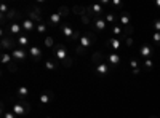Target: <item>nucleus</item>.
Segmentation results:
<instances>
[{
    "label": "nucleus",
    "instance_id": "9b49d317",
    "mask_svg": "<svg viewBox=\"0 0 160 118\" xmlns=\"http://www.w3.org/2000/svg\"><path fill=\"white\" fill-rule=\"evenodd\" d=\"M139 54L144 58V59H151V56L154 54V48L149 45V43H144L139 46Z\"/></svg>",
    "mask_w": 160,
    "mask_h": 118
},
{
    "label": "nucleus",
    "instance_id": "a878e982",
    "mask_svg": "<svg viewBox=\"0 0 160 118\" xmlns=\"http://www.w3.org/2000/svg\"><path fill=\"white\" fill-rule=\"evenodd\" d=\"M58 65H59V64H58L56 61H53V59H47V61H45V69H47V70H56Z\"/></svg>",
    "mask_w": 160,
    "mask_h": 118
},
{
    "label": "nucleus",
    "instance_id": "9d476101",
    "mask_svg": "<svg viewBox=\"0 0 160 118\" xmlns=\"http://www.w3.org/2000/svg\"><path fill=\"white\" fill-rule=\"evenodd\" d=\"M122 45H123L122 38H115V37H112V38H108V40H106V46H108V48H112L114 51L120 50V48H122Z\"/></svg>",
    "mask_w": 160,
    "mask_h": 118
},
{
    "label": "nucleus",
    "instance_id": "37998d69",
    "mask_svg": "<svg viewBox=\"0 0 160 118\" xmlns=\"http://www.w3.org/2000/svg\"><path fill=\"white\" fill-rule=\"evenodd\" d=\"M125 45H127V46H131V45H133V38H131V37H127V38H125Z\"/></svg>",
    "mask_w": 160,
    "mask_h": 118
},
{
    "label": "nucleus",
    "instance_id": "1a4fd4ad",
    "mask_svg": "<svg viewBox=\"0 0 160 118\" xmlns=\"http://www.w3.org/2000/svg\"><path fill=\"white\" fill-rule=\"evenodd\" d=\"M21 27H22V31H26L28 34H32V32H35V31H37L35 22H34V21H31L29 18H24V19H22Z\"/></svg>",
    "mask_w": 160,
    "mask_h": 118
},
{
    "label": "nucleus",
    "instance_id": "a18cd8bd",
    "mask_svg": "<svg viewBox=\"0 0 160 118\" xmlns=\"http://www.w3.org/2000/svg\"><path fill=\"white\" fill-rule=\"evenodd\" d=\"M155 7H157V8H160V0H157V2H155Z\"/></svg>",
    "mask_w": 160,
    "mask_h": 118
},
{
    "label": "nucleus",
    "instance_id": "ea45409f",
    "mask_svg": "<svg viewBox=\"0 0 160 118\" xmlns=\"http://www.w3.org/2000/svg\"><path fill=\"white\" fill-rule=\"evenodd\" d=\"M72 62H74V59H72V58L69 56L68 59H66V61L62 62V65H64V67H71V65H72Z\"/></svg>",
    "mask_w": 160,
    "mask_h": 118
},
{
    "label": "nucleus",
    "instance_id": "c756f323",
    "mask_svg": "<svg viewBox=\"0 0 160 118\" xmlns=\"http://www.w3.org/2000/svg\"><path fill=\"white\" fill-rule=\"evenodd\" d=\"M69 11H71V10H69L68 7H59L56 13H58V15H59L61 18H64V16H68V15H69Z\"/></svg>",
    "mask_w": 160,
    "mask_h": 118
},
{
    "label": "nucleus",
    "instance_id": "0eeeda50",
    "mask_svg": "<svg viewBox=\"0 0 160 118\" xmlns=\"http://www.w3.org/2000/svg\"><path fill=\"white\" fill-rule=\"evenodd\" d=\"M26 15H28V18H29L31 21H34L35 24H40V22H42V10H40V7H35V5L31 7Z\"/></svg>",
    "mask_w": 160,
    "mask_h": 118
},
{
    "label": "nucleus",
    "instance_id": "c85d7f7f",
    "mask_svg": "<svg viewBox=\"0 0 160 118\" xmlns=\"http://www.w3.org/2000/svg\"><path fill=\"white\" fill-rule=\"evenodd\" d=\"M71 11H72V13H75V15L83 16V15H87V7H74Z\"/></svg>",
    "mask_w": 160,
    "mask_h": 118
},
{
    "label": "nucleus",
    "instance_id": "c9c22d12",
    "mask_svg": "<svg viewBox=\"0 0 160 118\" xmlns=\"http://www.w3.org/2000/svg\"><path fill=\"white\" fill-rule=\"evenodd\" d=\"M152 27H154V32H160V18L152 22Z\"/></svg>",
    "mask_w": 160,
    "mask_h": 118
},
{
    "label": "nucleus",
    "instance_id": "412c9836",
    "mask_svg": "<svg viewBox=\"0 0 160 118\" xmlns=\"http://www.w3.org/2000/svg\"><path fill=\"white\" fill-rule=\"evenodd\" d=\"M93 24H95V27H96L98 31H104L106 27H108V22L104 21V18H102V16H101V18H95Z\"/></svg>",
    "mask_w": 160,
    "mask_h": 118
},
{
    "label": "nucleus",
    "instance_id": "dca6fc26",
    "mask_svg": "<svg viewBox=\"0 0 160 118\" xmlns=\"http://www.w3.org/2000/svg\"><path fill=\"white\" fill-rule=\"evenodd\" d=\"M111 34H112L115 38H122V37H125V34H123V27H120V24L111 26Z\"/></svg>",
    "mask_w": 160,
    "mask_h": 118
},
{
    "label": "nucleus",
    "instance_id": "7ed1b4c3",
    "mask_svg": "<svg viewBox=\"0 0 160 118\" xmlns=\"http://www.w3.org/2000/svg\"><path fill=\"white\" fill-rule=\"evenodd\" d=\"M53 54H55V58L58 59L59 64H62L66 59L69 58V53H68V50H66V46L62 43H58L55 45V48H53Z\"/></svg>",
    "mask_w": 160,
    "mask_h": 118
},
{
    "label": "nucleus",
    "instance_id": "2f4dec72",
    "mask_svg": "<svg viewBox=\"0 0 160 118\" xmlns=\"http://www.w3.org/2000/svg\"><path fill=\"white\" fill-rule=\"evenodd\" d=\"M2 118H18V115L15 113V112H5V110H2Z\"/></svg>",
    "mask_w": 160,
    "mask_h": 118
},
{
    "label": "nucleus",
    "instance_id": "f704fd0d",
    "mask_svg": "<svg viewBox=\"0 0 160 118\" xmlns=\"http://www.w3.org/2000/svg\"><path fill=\"white\" fill-rule=\"evenodd\" d=\"M75 53H77L78 56H82V54H85V53H87V50H85V48H82V46H80V45L77 43V46H75Z\"/></svg>",
    "mask_w": 160,
    "mask_h": 118
},
{
    "label": "nucleus",
    "instance_id": "cd10ccee",
    "mask_svg": "<svg viewBox=\"0 0 160 118\" xmlns=\"http://www.w3.org/2000/svg\"><path fill=\"white\" fill-rule=\"evenodd\" d=\"M43 45H45L48 50L55 48V40H53V37H45V38H43Z\"/></svg>",
    "mask_w": 160,
    "mask_h": 118
},
{
    "label": "nucleus",
    "instance_id": "6e6552de",
    "mask_svg": "<svg viewBox=\"0 0 160 118\" xmlns=\"http://www.w3.org/2000/svg\"><path fill=\"white\" fill-rule=\"evenodd\" d=\"M59 31H61V34H62V37L66 38V40H69V42L72 40V35H74L75 31L72 29L71 24H68V22H66V24H61V29H59Z\"/></svg>",
    "mask_w": 160,
    "mask_h": 118
},
{
    "label": "nucleus",
    "instance_id": "473e14b6",
    "mask_svg": "<svg viewBox=\"0 0 160 118\" xmlns=\"http://www.w3.org/2000/svg\"><path fill=\"white\" fill-rule=\"evenodd\" d=\"M133 31H135V27H133V26H128V27H123V34H125V38H127V37H131Z\"/></svg>",
    "mask_w": 160,
    "mask_h": 118
},
{
    "label": "nucleus",
    "instance_id": "4be33fe9",
    "mask_svg": "<svg viewBox=\"0 0 160 118\" xmlns=\"http://www.w3.org/2000/svg\"><path fill=\"white\" fill-rule=\"evenodd\" d=\"M29 40H31V38H29V35H19L18 38H16V42H18V46H21V48H26V46H28L29 45Z\"/></svg>",
    "mask_w": 160,
    "mask_h": 118
},
{
    "label": "nucleus",
    "instance_id": "4468645a",
    "mask_svg": "<svg viewBox=\"0 0 160 118\" xmlns=\"http://www.w3.org/2000/svg\"><path fill=\"white\" fill-rule=\"evenodd\" d=\"M53 97H55V96H53L51 91H43V93L38 96V102L42 104V106H47V104H50L53 101Z\"/></svg>",
    "mask_w": 160,
    "mask_h": 118
},
{
    "label": "nucleus",
    "instance_id": "a211bd4d",
    "mask_svg": "<svg viewBox=\"0 0 160 118\" xmlns=\"http://www.w3.org/2000/svg\"><path fill=\"white\" fill-rule=\"evenodd\" d=\"M16 96H18V99L26 101V99L29 97V89L26 88V86H19V88H18V91H16Z\"/></svg>",
    "mask_w": 160,
    "mask_h": 118
},
{
    "label": "nucleus",
    "instance_id": "aec40b11",
    "mask_svg": "<svg viewBox=\"0 0 160 118\" xmlns=\"http://www.w3.org/2000/svg\"><path fill=\"white\" fill-rule=\"evenodd\" d=\"M19 18H21V15H19V13H18L15 8H11V10L8 11V15H7L5 18H2V22H5L7 19H10V21H11V19H19ZM11 22H13V21H11Z\"/></svg>",
    "mask_w": 160,
    "mask_h": 118
},
{
    "label": "nucleus",
    "instance_id": "20e7f679",
    "mask_svg": "<svg viewBox=\"0 0 160 118\" xmlns=\"http://www.w3.org/2000/svg\"><path fill=\"white\" fill-rule=\"evenodd\" d=\"M95 43H96V37H95V34H93V32H87L85 35L80 37V40H78V45L82 46V48H85V50L91 48Z\"/></svg>",
    "mask_w": 160,
    "mask_h": 118
},
{
    "label": "nucleus",
    "instance_id": "39448f33",
    "mask_svg": "<svg viewBox=\"0 0 160 118\" xmlns=\"http://www.w3.org/2000/svg\"><path fill=\"white\" fill-rule=\"evenodd\" d=\"M11 56H13V59H15V62H16V64H22L26 59H28L29 51L26 50V48L18 46L16 50H13V51H11Z\"/></svg>",
    "mask_w": 160,
    "mask_h": 118
},
{
    "label": "nucleus",
    "instance_id": "bb28decb",
    "mask_svg": "<svg viewBox=\"0 0 160 118\" xmlns=\"http://www.w3.org/2000/svg\"><path fill=\"white\" fill-rule=\"evenodd\" d=\"M47 27H48V24H45V22L37 24V34H38L40 37H43V35L47 34Z\"/></svg>",
    "mask_w": 160,
    "mask_h": 118
},
{
    "label": "nucleus",
    "instance_id": "7c9ffc66",
    "mask_svg": "<svg viewBox=\"0 0 160 118\" xmlns=\"http://www.w3.org/2000/svg\"><path fill=\"white\" fill-rule=\"evenodd\" d=\"M10 10H11V8H10L7 3H2V5H0V15H2V18H5V16L8 15Z\"/></svg>",
    "mask_w": 160,
    "mask_h": 118
},
{
    "label": "nucleus",
    "instance_id": "a19ab883",
    "mask_svg": "<svg viewBox=\"0 0 160 118\" xmlns=\"http://www.w3.org/2000/svg\"><path fill=\"white\" fill-rule=\"evenodd\" d=\"M152 65H154V62L151 59H144V67L146 69H152Z\"/></svg>",
    "mask_w": 160,
    "mask_h": 118
},
{
    "label": "nucleus",
    "instance_id": "e433bc0d",
    "mask_svg": "<svg viewBox=\"0 0 160 118\" xmlns=\"http://www.w3.org/2000/svg\"><path fill=\"white\" fill-rule=\"evenodd\" d=\"M111 7H114V8H117V10H122V2H118V0H112Z\"/></svg>",
    "mask_w": 160,
    "mask_h": 118
},
{
    "label": "nucleus",
    "instance_id": "c03bdc74",
    "mask_svg": "<svg viewBox=\"0 0 160 118\" xmlns=\"http://www.w3.org/2000/svg\"><path fill=\"white\" fill-rule=\"evenodd\" d=\"M131 73H133V75H139V73H141V69H133Z\"/></svg>",
    "mask_w": 160,
    "mask_h": 118
},
{
    "label": "nucleus",
    "instance_id": "f257e3e1",
    "mask_svg": "<svg viewBox=\"0 0 160 118\" xmlns=\"http://www.w3.org/2000/svg\"><path fill=\"white\" fill-rule=\"evenodd\" d=\"M11 110L15 112L18 116H26L29 112H31V106H29V102L28 101H21V99H18V101H15L11 104Z\"/></svg>",
    "mask_w": 160,
    "mask_h": 118
},
{
    "label": "nucleus",
    "instance_id": "5701e85b",
    "mask_svg": "<svg viewBox=\"0 0 160 118\" xmlns=\"http://www.w3.org/2000/svg\"><path fill=\"white\" fill-rule=\"evenodd\" d=\"M0 61H2V64H5V65H10L11 62H15L11 53H2L0 54Z\"/></svg>",
    "mask_w": 160,
    "mask_h": 118
},
{
    "label": "nucleus",
    "instance_id": "4c0bfd02",
    "mask_svg": "<svg viewBox=\"0 0 160 118\" xmlns=\"http://www.w3.org/2000/svg\"><path fill=\"white\" fill-rule=\"evenodd\" d=\"M90 22H91V16H88V15H83V16H82V24L88 26Z\"/></svg>",
    "mask_w": 160,
    "mask_h": 118
},
{
    "label": "nucleus",
    "instance_id": "f3484780",
    "mask_svg": "<svg viewBox=\"0 0 160 118\" xmlns=\"http://www.w3.org/2000/svg\"><path fill=\"white\" fill-rule=\"evenodd\" d=\"M48 26H51V27H55V26H61V16L58 15V13H53V15H50V18H48Z\"/></svg>",
    "mask_w": 160,
    "mask_h": 118
},
{
    "label": "nucleus",
    "instance_id": "79ce46f5",
    "mask_svg": "<svg viewBox=\"0 0 160 118\" xmlns=\"http://www.w3.org/2000/svg\"><path fill=\"white\" fill-rule=\"evenodd\" d=\"M80 37H82V35H80V32H78V31H75V32H74V35H72V40H71V42H77V40H80Z\"/></svg>",
    "mask_w": 160,
    "mask_h": 118
},
{
    "label": "nucleus",
    "instance_id": "58836bf2",
    "mask_svg": "<svg viewBox=\"0 0 160 118\" xmlns=\"http://www.w3.org/2000/svg\"><path fill=\"white\" fill-rule=\"evenodd\" d=\"M130 67H131V69H139V62H138L136 59H131V61H130Z\"/></svg>",
    "mask_w": 160,
    "mask_h": 118
},
{
    "label": "nucleus",
    "instance_id": "f8f14e48",
    "mask_svg": "<svg viewBox=\"0 0 160 118\" xmlns=\"http://www.w3.org/2000/svg\"><path fill=\"white\" fill-rule=\"evenodd\" d=\"M29 58L32 59V61H35V62H38L40 59H42V50H40L37 45H32L29 50Z\"/></svg>",
    "mask_w": 160,
    "mask_h": 118
},
{
    "label": "nucleus",
    "instance_id": "de8ad7c7",
    "mask_svg": "<svg viewBox=\"0 0 160 118\" xmlns=\"http://www.w3.org/2000/svg\"><path fill=\"white\" fill-rule=\"evenodd\" d=\"M47 118H50V116H47Z\"/></svg>",
    "mask_w": 160,
    "mask_h": 118
},
{
    "label": "nucleus",
    "instance_id": "f03ea898",
    "mask_svg": "<svg viewBox=\"0 0 160 118\" xmlns=\"http://www.w3.org/2000/svg\"><path fill=\"white\" fill-rule=\"evenodd\" d=\"M18 42L15 37L11 35H7V34H2V43H0V48H2V53H7V51H13L16 50L18 46Z\"/></svg>",
    "mask_w": 160,
    "mask_h": 118
},
{
    "label": "nucleus",
    "instance_id": "72a5a7b5",
    "mask_svg": "<svg viewBox=\"0 0 160 118\" xmlns=\"http://www.w3.org/2000/svg\"><path fill=\"white\" fill-rule=\"evenodd\" d=\"M152 40L157 46H160V32H152Z\"/></svg>",
    "mask_w": 160,
    "mask_h": 118
},
{
    "label": "nucleus",
    "instance_id": "49530a36",
    "mask_svg": "<svg viewBox=\"0 0 160 118\" xmlns=\"http://www.w3.org/2000/svg\"><path fill=\"white\" fill-rule=\"evenodd\" d=\"M151 118H160V116H151Z\"/></svg>",
    "mask_w": 160,
    "mask_h": 118
},
{
    "label": "nucleus",
    "instance_id": "6ab92c4d",
    "mask_svg": "<svg viewBox=\"0 0 160 118\" xmlns=\"http://www.w3.org/2000/svg\"><path fill=\"white\" fill-rule=\"evenodd\" d=\"M108 61H109V64L114 65V67H117V65L122 62V58H120V54H117V53H111L108 56Z\"/></svg>",
    "mask_w": 160,
    "mask_h": 118
},
{
    "label": "nucleus",
    "instance_id": "423d86ee",
    "mask_svg": "<svg viewBox=\"0 0 160 118\" xmlns=\"http://www.w3.org/2000/svg\"><path fill=\"white\" fill-rule=\"evenodd\" d=\"M22 32V27H21V24H18V22H10L8 26H7V31H3L2 34H7V35H11V37H15V38H18L19 35H22L21 34Z\"/></svg>",
    "mask_w": 160,
    "mask_h": 118
},
{
    "label": "nucleus",
    "instance_id": "b1692460",
    "mask_svg": "<svg viewBox=\"0 0 160 118\" xmlns=\"http://www.w3.org/2000/svg\"><path fill=\"white\" fill-rule=\"evenodd\" d=\"M104 21L108 22V24L115 26V24H117V16H115V13H104Z\"/></svg>",
    "mask_w": 160,
    "mask_h": 118
},
{
    "label": "nucleus",
    "instance_id": "393cba45",
    "mask_svg": "<svg viewBox=\"0 0 160 118\" xmlns=\"http://www.w3.org/2000/svg\"><path fill=\"white\" fill-rule=\"evenodd\" d=\"M91 61H93V64L99 65V64H102V62H104V54H102V53H99V51H96V53L91 56Z\"/></svg>",
    "mask_w": 160,
    "mask_h": 118
},
{
    "label": "nucleus",
    "instance_id": "ddd939ff",
    "mask_svg": "<svg viewBox=\"0 0 160 118\" xmlns=\"http://www.w3.org/2000/svg\"><path fill=\"white\" fill-rule=\"evenodd\" d=\"M96 73L99 75V77H108L109 73H111V64H108V62H102V64H99V65H96Z\"/></svg>",
    "mask_w": 160,
    "mask_h": 118
},
{
    "label": "nucleus",
    "instance_id": "2eb2a0df",
    "mask_svg": "<svg viewBox=\"0 0 160 118\" xmlns=\"http://www.w3.org/2000/svg\"><path fill=\"white\" fill-rule=\"evenodd\" d=\"M118 22H120V26H123V27L131 26V15H130L128 11H123L122 15L118 16Z\"/></svg>",
    "mask_w": 160,
    "mask_h": 118
}]
</instances>
